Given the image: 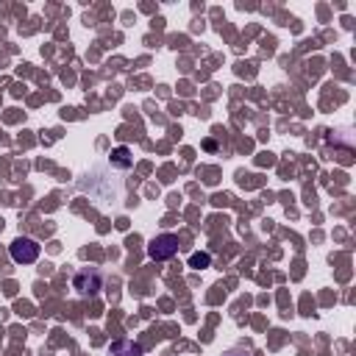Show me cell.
<instances>
[{"label":"cell","instance_id":"6","mask_svg":"<svg viewBox=\"0 0 356 356\" xmlns=\"http://www.w3.org/2000/svg\"><path fill=\"white\" fill-rule=\"evenodd\" d=\"M209 264V256L206 253H195L192 256V267H206Z\"/></svg>","mask_w":356,"mask_h":356},{"label":"cell","instance_id":"2","mask_svg":"<svg viewBox=\"0 0 356 356\" xmlns=\"http://www.w3.org/2000/svg\"><path fill=\"white\" fill-rule=\"evenodd\" d=\"M103 286V275L95 270V267H83V270H78L75 275H72V289L78 292V295H97V289Z\"/></svg>","mask_w":356,"mask_h":356},{"label":"cell","instance_id":"4","mask_svg":"<svg viewBox=\"0 0 356 356\" xmlns=\"http://www.w3.org/2000/svg\"><path fill=\"white\" fill-rule=\"evenodd\" d=\"M111 356H142V348L134 342H117L111 348Z\"/></svg>","mask_w":356,"mask_h":356},{"label":"cell","instance_id":"7","mask_svg":"<svg viewBox=\"0 0 356 356\" xmlns=\"http://www.w3.org/2000/svg\"><path fill=\"white\" fill-rule=\"evenodd\" d=\"M225 356H250V353L245 350V353H225Z\"/></svg>","mask_w":356,"mask_h":356},{"label":"cell","instance_id":"5","mask_svg":"<svg viewBox=\"0 0 356 356\" xmlns=\"http://www.w3.org/2000/svg\"><path fill=\"white\" fill-rule=\"evenodd\" d=\"M131 150L128 147H117V150H111V164H117V167H131Z\"/></svg>","mask_w":356,"mask_h":356},{"label":"cell","instance_id":"1","mask_svg":"<svg viewBox=\"0 0 356 356\" xmlns=\"http://www.w3.org/2000/svg\"><path fill=\"white\" fill-rule=\"evenodd\" d=\"M8 253H11V259H14L17 264H33V261L39 259L42 248H39V242L31 239V236H17V239L8 245Z\"/></svg>","mask_w":356,"mask_h":356},{"label":"cell","instance_id":"3","mask_svg":"<svg viewBox=\"0 0 356 356\" xmlns=\"http://www.w3.org/2000/svg\"><path fill=\"white\" fill-rule=\"evenodd\" d=\"M175 253H178V236H175V234H159V236L150 239V245H147V256L156 259V261L172 259Z\"/></svg>","mask_w":356,"mask_h":356}]
</instances>
